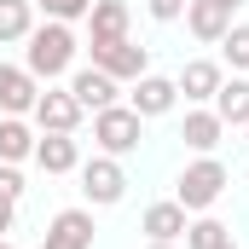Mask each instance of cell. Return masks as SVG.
Segmentation results:
<instances>
[{
    "label": "cell",
    "instance_id": "obj_10",
    "mask_svg": "<svg viewBox=\"0 0 249 249\" xmlns=\"http://www.w3.org/2000/svg\"><path fill=\"white\" fill-rule=\"evenodd\" d=\"M41 99V81L23 64H0V116H29Z\"/></svg>",
    "mask_w": 249,
    "mask_h": 249
},
{
    "label": "cell",
    "instance_id": "obj_11",
    "mask_svg": "<svg viewBox=\"0 0 249 249\" xmlns=\"http://www.w3.org/2000/svg\"><path fill=\"white\" fill-rule=\"evenodd\" d=\"M41 249H93V209H58L47 220V244Z\"/></svg>",
    "mask_w": 249,
    "mask_h": 249
},
{
    "label": "cell",
    "instance_id": "obj_1",
    "mask_svg": "<svg viewBox=\"0 0 249 249\" xmlns=\"http://www.w3.org/2000/svg\"><path fill=\"white\" fill-rule=\"evenodd\" d=\"M75 53H81V41H75V29L70 23H35L29 29V41H23V70L35 75V81H64L70 70H75Z\"/></svg>",
    "mask_w": 249,
    "mask_h": 249
},
{
    "label": "cell",
    "instance_id": "obj_19",
    "mask_svg": "<svg viewBox=\"0 0 249 249\" xmlns=\"http://www.w3.org/2000/svg\"><path fill=\"white\" fill-rule=\"evenodd\" d=\"M29 29H35V0H0V47L29 41Z\"/></svg>",
    "mask_w": 249,
    "mask_h": 249
},
{
    "label": "cell",
    "instance_id": "obj_18",
    "mask_svg": "<svg viewBox=\"0 0 249 249\" xmlns=\"http://www.w3.org/2000/svg\"><path fill=\"white\" fill-rule=\"evenodd\" d=\"M35 139L29 116H0V162H35Z\"/></svg>",
    "mask_w": 249,
    "mask_h": 249
},
{
    "label": "cell",
    "instance_id": "obj_28",
    "mask_svg": "<svg viewBox=\"0 0 249 249\" xmlns=\"http://www.w3.org/2000/svg\"><path fill=\"white\" fill-rule=\"evenodd\" d=\"M0 249H12V244H6V238H0Z\"/></svg>",
    "mask_w": 249,
    "mask_h": 249
},
{
    "label": "cell",
    "instance_id": "obj_8",
    "mask_svg": "<svg viewBox=\"0 0 249 249\" xmlns=\"http://www.w3.org/2000/svg\"><path fill=\"white\" fill-rule=\"evenodd\" d=\"M70 99L81 110H110L122 99V81H110L99 64H81V70H70Z\"/></svg>",
    "mask_w": 249,
    "mask_h": 249
},
{
    "label": "cell",
    "instance_id": "obj_20",
    "mask_svg": "<svg viewBox=\"0 0 249 249\" xmlns=\"http://www.w3.org/2000/svg\"><path fill=\"white\" fill-rule=\"evenodd\" d=\"M226 238H232V226L214 220V214H197L186 226V249H214V244H226Z\"/></svg>",
    "mask_w": 249,
    "mask_h": 249
},
{
    "label": "cell",
    "instance_id": "obj_29",
    "mask_svg": "<svg viewBox=\"0 0 249 249\" xmlns=\"http://www.w3.org/2000/svg\"><path fill=\"white\" fill-rule=\"evenodd\" d=\"M244 133H249V127H244ZM244 145H249V139H244Z\"/></svg>",
    "mask_w": 249,
    "mask_h": 249
},
{
    "label": "cell",
    "instance_id": "obj_27",
    "mask_svg": "<svg viewBox=\"0 0 249 249\" xmlns=\"http://www.w3.org/2000/svg\"><path fill=\"white\" fill-rule=\"evenodd\" d=\"M145 249H180V244H145Z\"/></svg>",
    "mask_w": 249,
    "mask_h": 249
},
{
    "label": "cell",
    "instance_id": "obj_9",
    "mask_svg": "<svg viewBox=\"0 0 249 249\" xmlns=\"http://www.w3.org/2000/svg\"><path fill=\"white\" fill-rule=\"evenodd\" d=\"M127 105H133V110H139V116L151 122V116H168V110L180 105V87H174V75H151V70H145V75L133 81Z\"/></svg>",
    "mask_w": 249,
    "mask_h": 249
},
{
    "label": "cell",
    "instance_id": "obj_5",
    "mask_svg": "<svg viewBox=\"0 0 249 249\" xmlns=\"http://www.w3.org/2000/svg\"><path fill=\"white\" fill-rule=\"evenodd\" d=\"M238 6H244V0H191V6H186V29H191V41L220 47V35L238 23Z\"/></svg>",
    "mask_w": 249,
    "mask_h": 249
},
{
    "label": "cell",
    "instance_id": "obj_4",
    "mask_svg": "<svg viewBox=\"0 0 249 249\" xmlns=\"http://www.w3.org/2000/svg\"><path fill=\"white\" fill-rule=\"evenodd\" d=\"M81 174V197H87V209H116L127 197V168H122V157H93V162H81L75 168Z\"/></svg>",
    "mask_w": 249,
    "mask_h": 249
},
{
    "label": "cell",
    "instance_id": "obj_21",
    "mask_svg": "<svg viewBox=\"0 0 249 249\" xmlns=\"http://www.w3.org/2000/svg\"><path fill=\"white\" fill-rule=\"evenodd\" d=\"M220 53L232 64V75H249V23H232V29L220 35Z\"/></svg>",
    "mask_w": 249,
    "mask_h": 249
},
{
    "label": "cell",
    "instance_id": "obj_22",
    "mask_svg": "<svg viewBox=\"0 0 249 249\" xmlns=\"http://www.w3.org/2000/svg\"><path fill=\"white\" fill-rule=\"evenodd\" d=\"M35 6H41L53 23H75V18H87V12H93V0H35Z\"/></svg>",
    "mask_w": 249,
    "mask_h": 249
},
{
    "label": "cell",
    "instance_id": "obj_15",
    "mask_svg": "<svg viewBox=\"0 0 249 249\" xmlns=\"http://www.w3.org/2000/svg\"><path fill=\"white\" fill-rule=\"evenodd\" d=\"M186 226H191V220H186V209H180L174 197H168V203H151V209L139 214V232H145L151 244H180Z\"/></svg>",
    "mask_w": 249,
    "mask_h": 249
},
{
    "label": "cell",
    "instance_id": "obj_2",
    "mask_svg": "<svg viewBox=\"0 0 249 249\" xmlns=\"http://www.w3.org/2000/svg\"><path fill=\"white\" fill-rule=\"evenodd\" d=\"M226 186H232L226 162H220V157H197V162L180 168V180H174V203H180L186 214H209V209L220 203Z\"/></svg>",
    "mask_w": 249,
    "mask_h": 249
},
{
    "label": "cell",
    "instance_id": "obj_24",
    "mask_svg": "<svg viewBox=\"0 0 249 249\" xmlns=\"http://www.w3.org/2000/svg\"><path fill=\"white\" fill-rule=\"evenodd\" d=\"M186 6H191V0H145V12H151L157 23H180V18H186Z\"/></svg>",
    "mask_w": 249,
    "mask_h": 249
},
{
    "label": "cell",
    "instance_id": "obj_23",
    "mask_svg": "<svg viewBox=\"0 0 249 249\" xmlns=\"http://www.w3.org/2000/svg\"><path fill=\"white\" fill-rule=\"evenodd\" d=\"M23 174H18V162H0V197H6V203H23Z\"/></svg>",
    "mask_w": 249,
    "mask_h": 249
},
{
    "label": "cell",
    "instance_id": "obj_14",
    "mask_svg": "<svg viewBox=\"0 0 249 249\" xmlns=\"http://www.w3.org/2000/svg\"><path fill=\"white\" fill-rule=\"evenodd\" d=\"M127 23H133L127 0H93V12H87V47H105V41H127Z\"/></svg>",
    "mask_w": 249,
    "mask_h": 249
},
{
    "label": "cell",
    "instance_id": "obj_25",
    "mask_svg": "<svg viewBox=\"0 0 249 249\" xmlns=\"http://www.w3.org/2000/svg\"><path fill=\"white\" fill-rule=\"evenodd\" d=\"M12 226H18V203H6V197H0V238H6Z\"/></svg>",
    "mask_w": 249,
    "mask_h": 249
},
{
    "label": "cell",
    "instance_id": "obj_26",
    "mask_svg": "<svg viewBox=\"0 0 249 249\" xmlns=\"http://www.w3.org/2000/svg\"><path fill=\"white\" fill-rule=\"evenodd\" d=\"M214 249H244V244H238V238H226V244H214Z\"/></svg>",
    "mask_w": 249,
    "mask_h": 249
},
{
    "label": "cell",
    "instance_id": "obj_6",
    "mask_svg": "<svg viewBox=\"0 0 249 249\" xmlns=\"http://www.w3.org/2000/svg\"><path fill=\"white\" fill-rule=\"evenodd\" d=\"M93 53V64L110 75V81H139L145 70H151V47H139L133 35L127 41H105V47H87Z\"/></svg>",
    "mask_w": 249,
    "mask_h": 249
},
{
    "label": "cell",
    "instance_id": "obj_16",
    "mask_svg": "<svg viewBox=\"0 0 249 249\" xmlns=\"http://www.w3.org/2000/svg\"><path fill=\"white\" fill-rule=\"evenodd\" d=\"M180 139H186V151H197V157H214V151H220V139H226V122H220L209 105H203V110H186Z\"/></svg>",
    "mask_w": 249,
    "mask_h": 249
},
{
    "label": "cell",
    "instance_id": "obj_7",
    "mask_svg": "<svg viewBox=\"0 0 249 249\" xmlns=\"http://www.w3.org/2000/svg\"><path fill=\"white\" fill-rule=\"evenodd\" d=\"M29 116H35L41 133H75L87 110L70 99V87H41V99H35V110H29Z\"/></svg>",
    "mask_w": 249,
    "mask_h": 249
},
{
    "label": "cell",
    "instance_id": "obj_13",
    "mask_svg": "<svg viewBox=\"0 0 249 249\" xmlns=\"http://www.w3.org/2000/svg\"><path fill=\"white\" fill-rule=\"evenodd\" d=\"M35 168L41 174H75L81 168V139L75 133H41L35 139Z\"/></svg>",
    "mask_w": 249,
    "mask_h": 249
},
{
    "label": "cell",
    "instance_id": "obj_12",
    "mask_svg": "<svg viewBox=\"0 0 249 249\" xmlns=\"http://www.w3.org/2000/svg\"><path fill=\"white\" fill-rule=\"evenodd\" d=\"M220 81H226V70L214 58H191V64H180V75H174V87H180L186 105H209V99L220 93Z\"/></svg>",
    "mask_w": 249,
    "mask_h": 249
},
{
    "label": "cell",
    "instance_id": "obj_17",
    "mask_svg": "<svg viewBox=\"0 0 249 249\" xmlns=\"http://www.w3.org/2000/svg\"><path fill=\"white\" fill-rule=\"evenodd\" d=\"M209 110H214L226 127H249V75H232V81H220V93L209 99Z\"/></svg>",
    "mask_w": 249,
    "mask_h": 249
},
{
    "label": "cell",
    "instance_id": "obj_3",
    "mask_svg": "<svg viewBox=\"0 0 249 249\" xmlns=\"http://www.w3.org/2000/svg\"><path fill=\"white\" fill-rule=\"evenodd\" d=\"M93 139L105 157H133L139 139H145V116L133 105H110V110H93Z\"/></svg>",
    "mask_w": 249,
    "mask_h": 249
}]
</instances>
